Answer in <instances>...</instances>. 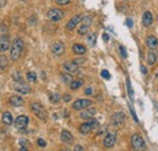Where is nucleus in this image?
<instances>
[{"label":"nucleus","mask_w":158,"mask_h":151,"mask_svg":"<svg viewBox=\"0 0 158 151\" xmlns=\"http://www.w3.org/2000/svg\"><path fill=\"white\" fill-rule=\"evenodd\" d=\"M23 46H24V43L21 38H15L13 41H12V45H11V52H10V57L12 61H17L22 54V50H23Z\"/></svg>","instance_id":"1"},{"label":"nucleus","mask_w":158,"mask_h":151,"mask_svg":"<svg viewBox=\"0 0 158 151\" xmlns=\"http://www.w3.org/2000/svg\"><path fill=\"white\" fill-rule=\"evenodd\" d=\"M31 109H32V111H33V113L38 117V118H40L41 121H46L48 120V113H46V111H45V109H44V106L41 105V104H39V102H33L32 105H31Z\"/></svg>","instance_id":"2"},{"label":"nucleus","mask_w":158,"mask_h":151,"mask_svg":"<svg viewBox=\"0 0 158 151\" xmlns=\"http://www.w3.org/2000/svg\"><path fill=\"white\" fill-rule=\"evenodd\" d=\"M99 126V122L96 121V120H94V118H89V121L88 122H85V123H83L80 127H79V131H80V133H83V134H88L90 131H92L94 128H96Z\"/></svg>","instance_id":"3"},{"label":"nucleus","mask_w":158,"mask_h":151,"mask_svg":"<svg viewBox=\"0 0 158 151\" xmlns=\"http://www.w3.org/2000/svg\"><path fill=\"white\" fill-rule=\"evenodd\" d=\"M91 23H92V18H91L90 16H84V17L81 18V21H80V26H79V29H78L79 34H80V35L85 34V33L89 31Z\"/></svg>","instance_id":"4"},{"label":"nucleus","mask_w":158,"mask_h":151,"mask_svg":"<svg viewBox=\"0 0 158 151\" xmlns=\"http://www.w3.org/2000/svg\"><path fill=\"white\" fill-rule=\"evenodd\" d=\"M28 123H29V118L27 117V116H18L17 118H16V121H15V127H16V129L17 131H20V132H24L26 131V128H27V126H28Z\"/></svg>","instance_id":"5"},{"label":"nucleus","mask_w":158,"mask_h":151,"mask_svg":"<svg viewBox=\"0 0 158 151\" xmlns=\"http://www.w3.org/2000/svg\"><path fill=\"white\" fill-rule=\"evenodd\" d=\"M131 144H133V148L135 150H144L146 148L145 140L140 134H134L131 137Z\"/></svg>","instance_id":"6"},{"label":"nucleus","mask_w":158,"mask_h":151,"mask_svg":"<svg viewBox=\"0 0 158 151\" xmlns=\"http://www.w3.org/2000/svg\"><path fill=\"white\" fill-rule=\"evenodd\" d=\"M15 83H13V89L16 90V92H18V93H21V94H28V93H31V87L27 84V83H24L23 81H13Z\"/></svg>","instance_id":"7"},{"label":"nucleus","mask_w":158,"mask_h":151,"mask_svg":"<svg viewBox=\"0 0 158 151\" xmlns=\"http://www.w3.org/2000/svg\"><path fill=\"white\" fill-rule=\"evenodd\" d=\"M63 15H65L63 11L60 10V9H51V10H49V12H48V17H49V20L52 21V22H57V21L62 20V18H63Z\"/></svg>","instance_id":"8"},{"label":"nucleus","mask_w":158,"mask_h":151,"mask_svg":"<svg viewBox=\"0 0 158 151\" xmlns=\"http://www.w3.org/2000/svg\"><path fill=\"white\" fill-rule=\"evenodd\" d=\"M90 105H91V100H89V99H79L77 101H74L73 109L74 110H84V109H88Z\"/></svg>","instance_id":"9"},{"label":"nucleus","mask_w":158,"mask_h":151,"mask_svg":"<svg viewBox=\"0 0 158 151\" xmlns=\"http://www.w3.org/2000/svg\"><path fill=\"white\" fill-rule=\"evenodd\" d=\"M51 51H52L54 55L61 56V55L65 52V45H63L61 41H55V43L51 45Z\"/></svg>","instance_id":"10"},{"label":"nucleus","mask_w":158,"mask_h":151,"mask_svg":"<svg viewBox=\"0 0 158 151\" xmlns=\"http://www.w3.org/2000/svg\"><path fill=\"white\" fill-rule=\"evenodd\" d=\"M10 48V38L7 34L0 35V52L6 51Z\"/></svg>","instance_id":"11"},{"label":"nucleus","mask_w":158,"mask_h":151,"mask_svg":"<svg viewBox=\"0 0 158 151\" xmlns=\"http://www.w3.org/2000/svg\"><path fill=\"white\" fill-rule=\"evenodd\" d=\"M81 15H76L74 17H72L70 21H68V23H67V26H66V28L68 29V31H73L76 27H77V24L80 23V21H81Z\"/></svg>","instance_id":"12"},{"label":"nucleus","mask_w":158,"mask_h":151,"mask_svg":"<svg viewBox=\"0 0 158 151\" xmlns=\"http://www.w3.org/2000/svg\"><path fill=\"white\" fill-rule=\"evenodd\" d=\"M114 144H116V134L108 133L103 139V146L105 148H112Z\"/></svg>","instance_id":"13"},{"label":"nucleus","mask_w":158,"mask_h":151,"mask_svg":"<svg viewBox=\"0 0 158 151\" xmlns=\"http://www.w3.org/2000/svg\"><path fill=\"white\" fill-rule=\"evenodd\" d=\"M63 68L66 70V72H70V73H77L78 72V63L74 62V61H68L63 65Z\"/></svg>","instance_id":"14"},{"label":"nucleus","mask_w":158,"mask_h":151,"mask_svg":"<svg viewBox=\"0 0 158 151\" xmlns=\"http://www.w3.org/2000/svg\"><path fill=\"white\" fill-rule=\"evenodd\" d=\"M125 121V115L123 112H116L112 117V123L116 124V126H120L123 124Z\"/></svg>","instance_id":"15"},{"label":"nucleus","mask_w":158,"mask_h":151,"mask_svg":"<svg viewBox=\"0 0 158 151\" xmlns=\"http://www.w3.org/2000/svg\"><path fill=\"white\" fill-rule=\"evenodd\" d=\"M146 45H147V48L151 49V50L156 49L158 46V39L155 35H149V37L146 38Z\"/></svg>","instance_id":"16"},{"label":"nucleus","mask_w":158,"mask_h":151,"mask_svg":"<svg viewBox=\"0 0 158 151\" xmlns=\"http://www.w3.org/2000/svg\"><path fill=\"white\" fill-rule=\"evenodd\" d=\"M152 22H153V16H152V13H151L150 11H146V12L142 15V23H144V26H145V27H150V26L152 24Z\"/></svg>","instance_id":"17"},{"label":"nucleus","mask_w":158,"mask_h":151,"mask_svg":"<svg viewBox=\"0 0 158 151\" xmlns=\"http://www.w3.org/2000/svg\"><path fill=\"white\" fill-rule=\"evenodd\" d=\"M61 140L66 144H72L73 143V135L68 131H62L61 132Z\"/></svg>","instance_id":"18"},{"label":"nucleus","mask_w":158,"mask_h":151,"mask_svg":"<svg viewBox=\"0 0 158 151\" xmlns=\"http://www.w3.org/2000/svg\"><path fill=\"white\" fill-rule=\"evenodd\" d=\"M10 104L12 106H15V107H20V106L23 105V99L21 96H18V95H13V96L10 98Z\"/></svg>","instance_id":"19"},{"label":"nucleus","mask_w":158,"mask_h":151,"mask_svg":"<svg viewBox=\"0 0 158 151\" xmlns=\"http://www.w3.org/2000/svg\"><path fill=\"white\" fill-rule=\"evenodd\" d=\"M95 115H96V109L91 107V109H88V110L83 111V112L80 113V117H81V118H85V120H89V118L94 117Z\"/></svg>","instance_id":"20"},{"label":"nucleus","mask_w":158,"mask_h":151,"mask_svg":"<svg viewBox=\"0 0 158 151\" xmlns=\"http://www.w3.org/2000/svg\"><path fill=\"white\" fill-rule=\"evenodd\" d=\"M73 52L77 55H84L86 52V48L80 45V44H74L73 45Z\"/></svg>","instance_id":"21"},{"label":"nucleus","mask_w":158,"mask_h":151,"mask_svg":"<svg viewBox=\"0 0 158 151\" xmlns=\"http://www.w3.org/2000/svg\"><path fill=\"white\" fill-rule=\"evenodd\" d=\"M2 122L6 124V126H11L13 123V120H12V116L10 112H5L2 115Z\"/></svg>","instance_id":"22"},{"label":"nucleus","mask_w":158,"mask_h":151,"mask_svg":"<svg viewBox=\"0 0 158 151\" xmlns=\"http://www.w3.org/2000/svg\"><path fill=\"white\" fill-rule=\"evenodd\" d=\"M156 61H157V56H156V54L153 52V50H151V51L147 54V62H149V65H155Z\"/></svg>","instance_id":"23"},{"label":"nucleus","mask_w":158,"mask_h":151,"mask_svg":"<svg viewBox=\"0 0 158 151\" xmlns=\"http://www.w3.org/2000/svg\"><path fill=\"white\" fill-rule=\"evenodd\" d=\"M81 85H83V81H81V79H76V81H72V82L70 83V88H71L72 90L78 89Z\"/></svg>","instance_id":"24"},{"label":"nucleus","mask_w":158,"mask_h":151,"mask_svg":"<svg viewBox=\"0 0 158 151\" xmlns=\"http://www.w3.org/2000/svg\"><path fill=\"white\" fill-rule=\"evenodd\" d=\"M61 78H62V82L66 83V84H68V83H71V82L73 81V79H72V73H70V72L62 73V74H61Z\"/></svg>","instance_id":"25"},{"label":"nucleus","mask_w":158,"mask_h":151,"mask_svg":"<svg viewBox=\"0 0 158 151\" xmlns=\"http://www.w3.org/2000/svg\"><path fill=\"white\" fill-rule=\"evenodd\" d=\"M96 38H97L96 33H90V34L88 35V43H89L90 46H94V45L96 44Z\"/></svg>","instance_id":"26"},{"label":"nucleus","mask_w":158,"mask_h":151,"mask_svg":"<svg viewBox=\"0 0 158 151\" xmlns=\"http://www.w3.org/2000/svg\"><path fill=\"white\" fill-rule=\"evenodd\" d=\"M49 99H50L51 102H57V101L61 100V95H60L59 93H51V94L49 95Z\"/></svg>","instance_id":"27"},{"label":"nucleus","mask_w":158,"mask_h":151,"mask_svg":"<svg viewBox=\"0 0 158 151\" xmlns=\"http://www.w3.org/2000/svg\"><path fill=\"white\" fill-rule=\"evenodd\" d=\"M7 67V57L5 55H0V70Z\"/></svg>","instance_id":"28"},{"label":"nucleus","mask_w":158,"mask_h":151,"mask_svg":"<svg viewBox=\"0 0 158 151\" xmlns=\"http://www.w3.org/2000/svg\"><path fill=\"white\" fill-rule=\"evenodd\" d=\"M27 79H28V82H37V73L35 72H28L27 73Z\"/></svg>","instance_id":"29"},{"label":"nucleus","mask_w":158,"mask_h":151,"mask_svg":"<svg viewBox=\"0 0 158 151\" xmlns=\"http://www.w3.org/2000/svg\"><path fill=\"white\" fill-rule=\"evenodd\" d=\"M20 146H21V150L22 151H27V149H28V143H27V140L21 139V140H20Z\"/></svg>","instance_id":"30"},{"label":"nucleus","mask_w":158,"mask_h":151,"mask_svg":"<svg viewBox=\"0 0 158 151\" xmlns=\"http://www.w3.org/2000/svg\"><path fill=\"white\" fill-rule=\"evenodd\" d=\"M119 52H120V56H122L123 59H127V56H128V54H127V49H125L123 45H120V46H119Z\"/></svg>","instance_id":"31"},{"label":"nucleus","mask_w":158,"mask_h":151,"mask_svg":"<svg viewBox=\"0 0 158 151\" xmlns=\"http://www.w3.org/2000/svg\"><path fill=\"white\" fill-rule=\"evenodd\" d=\"M101 77L105 78V79H110L111 78V74H110V72L107 70H102L101 71Z\"/></svg>","instance_id":"32"},{"label":"nucleus","mask_w":158,"mask_h":151,"mask_svg":"<svg viewBox=\"0 0 158 151\" xmlns=\"http://www.w3.org/2000/svg\"><path fill=\"white\" fill-rule=\"evenodd\" d=\"M127 87H128L129 96H130V99H133V89H131V85H130V81H129V78L127 79Z\"/></svg>","instance_id":"33"},{"label":"nucleus","mask_w":158,"mask_h":151,"mask_svg":"<svg viewBox=\"0 0 158 151\" xmlns=\"http://www.w3.org/2000/svg\"><path fill=\"white\" fill-rule=\"evenodd\" d=\"M12 78H13V81H22V77H21V74L18 72H15L12 74Z\"/></svg>","instance_id":"34"},{"label":"nucleus","mask_w":158,"mask_h":151,"mask_svg":"<svg viewBox=\"0 0 158 151\" xmlns=\"http://www.w3.org/2000/svg\"><path fill=\"white\" fill-rule=\"evenodd\" d=\"M38 145L41 146V148H44V146H46V142H45L44 139L40 138V139H38Z\"/></svg>","instance_id":"35"},{"label":"nucleus","mask_w":158,"mask_h":151,"mask_svg":"<svg viewBox=\"0 0 158 151\" xmlns=\"http://www.w3.org/2000/svg\"><path fill=\"white\" fill-rule=\"evenodd\" d=\"M56 4H59V5H68L70 0H56Z\"/></svg>","instance_id":"36"},{"label":"nucleus","mask_w":158,"mask_h":151,"mask_svg":"<svg viewBox=\"0 0 158 151\" xmlns=\"http://www.w3.org/2000/svg\"><path fill=\"white\" fill-rule=\"evenodd\" d=\"M125 23H127L128 27H133V24H134V22H133L131 18H127V20H125Z\"/></svg>","instance_id":"37"},{"label":"nucleus","mask_w":158,"mask_h":151,"mask_svg":"<svg viewBox=\"0 0 158 151\" xmlns=\"http://www.w3.org/2000/svg\"><path fill=\"white\" fill-rule=\"evenodd\" d=\"M71 99H72V98H71V95H68V94H66V95L63 96V100H65L66 102H68V101H71Z\"/></svg>","instance_id":"38"},{"label":"nucleus","mask_w":158,"mask_h":151,"mask_svg":"<svg viewBox=\"0 0 158 151\" xmlns=\"http://www.w3.org/2000/svg\"><path fill=\"white\" fill-rule=\"evenodd\" d=\"M85 94H86V95H91V94H92V89H91V88H86V89H85Z\"/></svg>","instance_id":"39"},{"label":"nucleus","mask_w":158,"mask_h":151,"mask_svg":"<svg viewBox=\"0 0 158 151\" xmlns=\"http://www.w3.org/2000/svg\"><path fill=\"white\" fill-rule=\"evenodd\" d=\"M102 38H103V40H105V41H108V40H110V37H108V34H107V33H103Z\"/></svg>","instance_id":"40"},{"label":"nucleus","mask_w":158,"mask_h":151,"mask_svg":"<svg viewBox=\"0 0 158 151\" xmlns=\"http://www.w3.org/2000/svg\"><path fill=\"white\" fill-rule=\"evenodd\" d=\"M140 70H141V72H142L144 74H147V70H146V67H145V66H141V67H140Z\"/></svg>","instance_id":"41"},{"label":"nucleus","mask_w":158,"mask_h":151,"mask_svg":"<svg viewBox=\"0 0 158 151\" xmlns=\"http://www.w3.org/2000/svg\"><path fill=\"white\" fill-rule=\"evenodd\" d=\"M6 2H7V0H0V7H4L6 5Z\"/></svg>","instance_id":"42"},{"label":"nucleus","mask_w":158,"mask_h":151,"mask_svg":"<svg viewBox=\"0 0 158 151\" xmlns=\"http://www.w3.org/2000/svg\"><path fill=\"white\" fill-rule=\"evenodd\" d=\"M74 150L81 151V150H84V148H83V146H80V145H77V146H74Z\"/></svg>","instance_id":"43"},{"label":"nucleus","mask_w":158,"mask_h":151,"mask_svg":"<svg viewBox=\"0 0 158 151\" xmlns=\"http://www.w3.org/2000/svg\"><path fill=\"white\" fill-rule=\"evenodd\" d=\"M21 1H23V0H21Z\"/></svg>","instance_id":"44"}]
</instances>
